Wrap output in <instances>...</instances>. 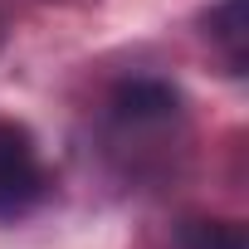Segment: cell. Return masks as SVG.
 Listing matches in <instances>:
<instances>
[{"instance_id": "3957f363", "label": "cell", "mask_w": 249, "mask_h": 249, "mask_svg": "<svg viewBox=\"0 0 249 249\" xmlns=\"http://www.w3.org/2000/svg\"><path fill=\"white\" fill-rule=\"evenodd\" d=\"M205 35H210V49L225 59V69L244 73L249 69V0H220L205 15Z\"/></svg>"}, {"instance_id": "6da1fadb", "label": "cell", "mask_w": 249, "mask_h": 249, "mask_svg": "<svg viewBox=\"0 0 249 249\" xmlns=\"http://www.w3.org/2000/svg\"><path fill=\"white\" fill-rule=\"evenodd\" d=\"M44 191H49V176H44V161L30 132L15 127V122H0V220L35 210Z\"/></svg>"}, {"instance_id": "5b68a950", "label": "cell", "mask_w": 249, "mask_h": 249, "mask_svg": "<svg viewBox=\"0 0 249 249\" xmlns=\"http://www.w3.org/2000/svg\"><path fill=\"white\" fill-rule=\"evenodd\" d=\"M0 39H5V20H0Z\"/></svg>"}, {"instance_id": "7a4b0ae2", "label": "cell", "mask_w": 249, "mask_h": 249, "mask_svg": "<svg viewBox=\"0 0 249 249\" xmlns=\"http://www.w3.org/2000/svg\"><path fill=\"white\" fill-rule=\"evenodd\" d=\"M181 112L176 88L157 83V78H137V83H122L112 98V122L117 132H147V127H166V122Z\"/></svg>"}, {"instance_id": "277c9868", "label": "cell", "mask_w": 249, "mask_h": 249, "mask_svg": "<svg viewBox=\"0 0 249 249\" xmlns=\"http://www.w3.org/2000/svg\"><path fill=\"white\" fill-rule=\"evenodd\" d=\"M186 249H244V230L239 225H191Z\"/></svg>"}]
</instances>
